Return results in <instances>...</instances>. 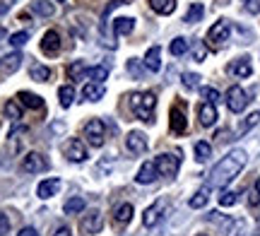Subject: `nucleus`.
Returning a JSON list of instances; mask_svg holds the SVG:
<instances>
[{
  "instance_id": "dca6fc26",
  "label": "nucleus",
  "mask_w": 260,
  "mask_h": 236,
  "mask_svg": "<svg viewBox=\"0 0 260 236\" xmlns=\"http://www.w3.org/2000/svg\"><path fill=\"white\" fill-rule=\"evenodd\" d=\"M157 166H154V161H145L142 166H140L138 176H135V181L138 183H142V186H147V183H152V181H157Z\"/></svg>"
},
{
  "instance_id": "6e6552de",
  "label": "nucleus",
  "mask_w": 260,
  "mask_h": 236,
  "mask_svg": "<svg viewBox=\"0 0 260 236\" xmlns=\"http://www.w3.org/2000/svg\"><path fill=\"white\" fill-rule=\"evenodd\" d=\"M102 227H104V219H102V212H99V210H92V212L84 215L82 222H80L82 234H99Z\"/></svg>"
},
{
  "instance_id": "f257e3e1",
  "label": "nucleus",
  "mask_w": 260,
  "mask_h": 236,
  "mask_svg": "<svg viewBox=\"0 0 260 236\" xmlns=\"http://www.w3.org/2000/svg\"><path fill=\"white\" fill-rule=\"evenodd\" d=\"M246 161H248V154L243 150H232L224 159H219L214 164L212 174H210V186L212 188H224L226 183H232L241 169L246 166Z\"/></svg>"
},
{
  "instance_id": "9d476101",
  "label": "nucleus",
  "mask_w": 260,
  "mask_h": 236,
  "mask_svg": "<svg viewBox=\"0 0 260 236\" xmlns=\"http://www.w3.org/2000/svg\"><path fill=\"white\" fill-rule=\"evenodd\" d=\"M125 147H128L130 154H145L147 152V138H145V132L133 130L125 138Z\"/></svg>"
},
{
  "instance_id": "4be33fe9",
  "label": "nucleus",
  "mask_w": 260,
  "mask_h": 236,
  "mask_svg": "<svg viewBox=\"0 0 260 236\" xmlns=\"http://www.w3.org/2000/svg\"><path fill=\"white\" fill-rule=\"evenodd\" d=\"M133 29H135V19H133V17L113 19V31H116V34H130Z\"/></svg>"
},
{
  "instance_id": "a878e982",
  "label": "nucleus",
  "mask_w": 260,
  "mask_h": 236,
  "mask_svg": "<svg viewBox=\"0 0 260 236\" xmlns=\"http://www.w3.org/2000/svg\"><path fill=\"white\" fill-rule=\"evenodd\" d=\"M58 99H60V106H63V109L73 106V102H75L73 85H63V87H60V89H58Z\"/></svg>"
},
{
  "instance_id": "6ab92c4d",
  "label": "nucleus",
  "mask_w": 260,
  "mask_h": 236,
  "mask_svg": "<svg viewBox=\"0 0 260 236\" xmlns=\"http://www.w3.org/2000/svg\"><path fill=\"white\" fill-rule=\"evenodd\" d=\"M198 116H200V123H203L205 128H210V125L217 123V109H214V104H207V102H205V104L198 109Z\"/></svg>"
},
{
  "instance_id": "473e14b6",
  "label": "nucleus",
  "mask_w": 260,
  "mask_h": 236,
  "mask_svg": "<svg viewBox=\"0 0 260 236\" xmlns=\"http://www.w3.org/2000/svg\"><path fill=\"white\" fill-rule=\"evenodd\" d=\"M53 3H48V0H37V3H34V12H37V15H41V17H51V15H53Z\"/></svg>"
},
{
  "instance_id": "c03bdc74",
  "label": "nucleus",
  "mask_w": 260,
  "mask_h": 236,
  "mask_svg": "<svg viewBox=\"0 0 260 236\" xmlns=\"http://www.w3.org/2000/svg\"><path fill=\"white\" fill-rule=\"evenodd\" d=\"M246 10L253 15H260V0H246Z\"/></svg>"
},
{
  "instance_id": "09e8293b",
  "label": "nucleus",
  "mask_w": 260,
  "mask_h": 236,
  "mask_svg": "<svg viewBox=\"0 0 260 236\" xmlns=\"http://www.w3.org/2000/svg\"><path fill=\"white\" fill-rule=\"evenodd\" d=\"M255 190H258V195H260V179L255 181Z\"/></svg>"
},
{
  "instance_id": "20e7f679",
  "label": "nucleus",
  "mask_w": 260,
  "mask_h": 236,
  "mask_svg": "<svg viewBox=\"0 0 260 236\" xmlns=\"http://www.w3.org/2000/svg\"><path fill=\"white\" fill-rule=\"evenodd\" d=\"M248 102H251V99H248V94H246L243 87H239V85L229 87V92H226V106H229L232 114H241Z\"/></svg>"
},
{
  "instance_id": "7ed1b4c3",
  "label": "nucleus",
  "mask_w": 260,
  "mask_h": 236,
  "mask_svg": "<svg viewBox=\"0 0 260 236\" xmlns=\"http://www.w3.org/2000/svg\"><path fill=\"white\" fill-rule=\"evenodd\" d=\"M229 34H232L229 19H219V22H214L212 27H210V31H207V41H210V46L219 48V46H224V41L229 39Z\"/></svg>"
},
{
  "instance_id": "79ce46f5",
  "label": "nucleus",
  "mask_w": 260,
  "mask_h": 236,
  "mask_svg": "<svg viewBox=\"0 0 260 236\" xmlns=\"http://www.w3.org/2000/svg\"><path fill=\"white\" fill-rule=\"evenodd\" d=\"M205 56H207V48H205V44H203V41H195L193 58H195V60H205Z\"/></svg>"
},
{
  "instance_id": "393cba45",
  "label": "nucleus",
  "mask_w": 260,
  "mask_h": 236,
  "mask_svg": "<svg viewBox=\"0 0 260 236\" xmlns=\"http://www.w3.org/2000/svg\"><path fill=\"white\" fill-rule=\"evenodd\" d=\"M205 15V8H203V3H193L190 8H188L186 12V17H183V22H188V24H193V22H200Z\"/></svg>"
},
{
  "instance_id": "1a4fd4ad",
  "label": "nucleus",
  "mask_w": 260,
  "mask_h": 236,
  "mask_svg": "<svg viewBox=\"0 0 260 236\" xmlns=\"http://www.w3.org/2000/svg\"><path fill=\"white\" fill-rule=\"evenodd\" d=\"M164 210H167V200H157L154 205H149L145 210V215H142V224L145 227H157L161 215H164Z\"/></svg>"
},
{
  "instance_id": "58836bf2",
  "label": "nucleus",
  "mask_w": 260,
  "mask_h": 236,
  "mask_svg": "<svg viewBox=\"0 0 260 236\" xmlns=\"http://www.w3.org/2000/svg\"><path fill=\"white\" fill-rule=\"evenodd\" d=\"M128 73L135 77V80H142V77H145V70L140 68L138 58H130V60H128Z\"/></svg>"
},
{
  "instance_id": "de8ad7c7",
  "label": "nucleus",
  "mask_w": 260,
  "mask_h": 236,
  "mask_svg": "<svg viewBox=\"0 0 260 236\" xmlns=\"http://www.w3.org/2000/svg\"><path fill=\"white\" fill-rule=\"evenodd\" d=\"M248 200H251V205H258V203H260V198H258V190H255V193H251V198H248Z\"/></svg>"
},
{
  "instance_id": "f704fd0d",
  "label": "nucleus",
  "mask_w": 260,
  "mask_h": 236,
  "mask_svg": "<svg viewBox=\"0 0 260 236\" xmlns=\"http://www.w3.org/2000/svg\"><path fill=\"white\" fill-rule=\"evenodd\" d=\"M29 73H31V77H34V80H39V82H46L48 77H51V70H48L46 65H31V70H29Z\"/></svg>"
},
{
  "instance_id": "c85d7f7f",
  "label": "nucleus",
  "mask_w": 260,
  "mask_h": 236,
  "mask_svg": "<svg viewBox=\"0 0 260 236\" xmlns=\"http://www.w3.org/2000/svg\"><path fill=\"white\" fill-rule=\"evenodd\" d=\"M87 70L89 68L84 65V60H75L73 65H68V75H70V80H80L82 75H87Z\"/></svg>"
},
{
  "instance_id": "4c0bfd02",
  "label": "nucleus",
  "mask_w": 260,
  "mask_h": 236,
  "mask_svg": "<svg viewBox=\"0 0 260 236\" xmlns=\"http://www.w3.org/2000/svg\"><path fill=\"white\" fill-rule=\"evenodd\" d=\"M3 111H5V116H8V118H12V121H19V118H22V109H19L15 102H8Z\"/></svg>"
},
{
  "instance_id": "49530a36",
  "label": "nucleus",
  "mask_w": 260,
  "mask_h": 236,
  "mask_svg": "<svg viewBox=\"0 0 260 236\" xmlns=\"http://www.w3.org/2000/svg\"><path fill=\"white\" fill-rule=\"evenodd\" d=\"M17 236H39V234H37V229H34V227H24Z\"/></svg>"
},
{
  "instance_id": "412c9836",
  "label": "nucleus",
  "mask_w": 260,
  "mask_h": 236,
  "mask_svg": "<svg viewBox=\"0 0 260 236\" xmlns=\"http://www.w3.org/2000/svg\"><path fill=\"white\" fill-rule=\"evenodd\" d=\"M149 8L157 15H171L176 10V0H149Z\"/></svg>"
},
{
  "instance_id": "bb28decb",
  "label": "nucleus",
  "mask_w": 260,
  "mask_h": 236,
  "mask_svg": "<svg viewBox=\"0 0 260 236\" xmlns=\"http://www.w3.org/2000/svg\"><path fill=\"white\" fill-rule=\"evenodd\" d=\"M87 208V203H84V198H70V200H65V215H77V212H82V210Z\"/></svg>"
},
{
  "instance_id": "c756f323",
  "label": "nucleus",
  "mask_w": 260,
  "mask_h": 236,
  "mask_svg": "<svg viewBox=\"0 0 260 236\" xmlns=\"http://www.w3.org/2000/svg\"><path fill=\"white\" fill-rule=\"evenodd\" d=\"M87 77L92 80V82H104L106 77H109V68H104V65H94L87 70Z\"/></svg>"
},
{
  "instance_id": "39448f33",
  "label": "nucleus",
  "mask_w": 260,
  "mask_h": 236,
  "mask_svg": "<svg viewBox=\"0 0 260 236\" xmlns=\"http://www.w3.org/2000/svg\"><path fill=\"white\" fill-rule=\"evenodd\" d=\"M154 166H157L159 176H176L178 174V166H181V157L178 154H159L154 159Z\"/></svg>"
},
{
  "instance_id": "9b49d317",
  "label": "nucleus",
  "mask_w": 260,
  "mask_h": 236,
  "mask_svg": "<svg viewBox=\"0 0 260 236\" xmlns=\"http://www.w3.org/2000/svg\"><path fill=\"white\" fill-rule=\"evenodd\" d=\"M65 154H68V159L75 161V164H80V161H84L87 157H89V152H87V147H84L82 140H70L68 145H65Z\"/></svg>"
},
{
  "instance_id": "a19ab883",
  "label": "nucleus",
  "mask_w": 260,
  "mask_h": 236,
  "mask_svg": "<svg viewBox=\"0 0 260 236\" xmlns=\"http://www.w3.org/2000/svg\"><path fill=\"white\" fill-rule=\"evenodd\" d=\"M198 85H200V75H195V73H186L183 75V87L186 89H195Z\"/></svg>"
},
{
  "instance_id": "aec40b11",
  "label": "nucleus",
  "mask_w": 260,
  "mask_h": 236,
  "mask_svg": "<svg viewBox=\"0 0 260 236\" xmlns=\"http://www.w3.org/2000/svg\"><path fill=\"white\" fill-rule=\"evenodd\" d=\"M104 82H87L84 85V89H82V96L87 99V102H99L104 96Z\"/></svg>"
},
{
  "instance_id": "0eeeda50",
  "label": "nucleus",
  "mask_w": 260,
  "mask_h": 236,
  "mask_svg": "<svg viewBox=\"0 0 260 236\" xmlns=\"http://www.w3.org/2000/svg\"><path fill=\"white\" fill-rule=\"evenodd\" d=\"M84 138L92 147H102L104 145V123L99 118H92V121L84 123Z\"/></svg>"
},
{
  "instance_id": "5701e85b",
  "label": "nucleus",
  "mask_w": 260,
  "mask_h": 236,
  "mask_svg": "<svg viewBox=\"0 0 260 236\" xmlns=\"http://www.w3.org/2000/svg\"><path fill=\"white\" fill-rule=\"evenodd\" d=\"M113 217H116V222H121V224L130 222L133 219V205L130 203H121L118 208L113 210Z\"/></svg>"
},
{
  "instance_id": "37998d69",
  "label": "nucleus",
  "mask_w": 260,
  "mask_h": 236,
  "mask_svg": "<svg viewBox=\"0 0 260 236\" xmlns=\"http://www.w3.org/2000/svg\"><path fill=\"white\" fill-rule=\"evenodd\" d=\"M10 234V217L5 212H0V236H8Z\"/></svg>"
},
{
  "instance_id": "f3484780",
  "label": "nucleus",
  "mask_w": 260,
  "mask_h": 236,
  "mask_svg": "<svg viewBox=\"0 0 260 236\" xmlns=\"http://www.w3.org/2000/svg\"><path fill=\"white\" fill-rule=\"evenodd\" d=\"M145 68H147L149 73H159L161 70V48L159 46H152L145 53Z\"/></svg>"
},
{
  "instance_id": "ea45409f",
  "label": "nucleus",
  "mask_w": 260,
  "mask_h": 236,
  "mask_svg": "<svg viewBox=\"0 0 260 236\" xmlns=\"http://www.w3.org/2000/svg\"><path fill=\"white\" fill-rule=\"evenodd\" d=\"M27 39H29L27 31H17V34H12V37H10V46H15V48L24 46V44H27Z\"/></svg>"
},
{
  "instance_id": "cd10ccee",
  "label": "nucleus",
  "mask_w": 260,
  "mask_h": 236,
  "mask_svg": "<svg viewBox=\"0 0 260 236\" xmlns=\"http://www.w3.org/2000/svg\"><path fill=\"white\" fill-rule=\"evenodd\" d=\"M19 99H22V104L29 106V109H41V106H44V99L39 94H31V92H19Z\"/></svg>"
},
{
  "instance_id": "c9c22d12",
  "label": "nucleus",
  "mask_w": 260,
  "mask_h": 236,
  "mask_svg": "<svg viewBox=\"0 0 260 236\" xmlns=\"http://www.w3.org/2000/svg\"><path fill=\"white\" fill-rule=\"evenodd\" d=\"M236 200H239V193H236V190H224L222 195H219V205H222V208H232V205H236Z\"/></svg>"
},
{
  "instance_id": "8fccbe9b",
  "label": "nucleus",
  "mask_w": 260,
  "mask_h": 236,
  "mask_svg": "<svg viewBox=\"0 0 260 236\" xmlns=\"http://www.w3.org/2000/svg\"><path fill=\"white\" fill-rule=\"evenodd\" d=\"M195 236H207V234H195Z\"/></svg>"
},
{
  "instance_id": "3c124183",
  "label": "nucleus",
  "mask_w": 260,
  "mask_h": 236,
  "mask_svg": "<svg viewBox=\"0 0 260 236\" xmlns=\"http://www.w3.org/2000/svg\"><path fill=\"white\" fill-rule=\"evenodd\" d=\"M58 3H65V0H58Z\"/></svg>"
},
{
  "instance_id": "e433bc0d",
  "label": "nucleus",
  "mask_w": 260,
  "mask_h": 236,
  "mask_svg": "<svg viewBox=\"0 0 260 236\" xmlns=\"http://www.w3.org/2000/svg\"><path fill=\"white\" fill-rule=\"evenodd\" d=\"M200 94H203V99L207 102V104H217V102H219V92H217L214 87H203Z\"/></svg>"
},
{
  "instance_id": "a18cd8bd",
  "label": "nucleus",
  "mask_w": 260,
  "mask_h": 236,
  "mask_svg": "<svg viewBox=\"0 0 260 236\" xmlns=\"http://www.w3.org/2000/svg\"><path fill=\"white\" fill-rule=\"evenodd\" d=\"M51 236H73V231H70V227H65V224H58Z\"/></svg>"
},
{
  "instance_id": "72a5a7b5",
  "label": "nucleus",
  "mask_w": 260,
  "mask_h": 236,
  "mask_svg": "<svg viewBox=\"0 0 260 236\" xmlns=\"http://www.w3.org/2000/svg\"><path fill=\"white\" fill-rule=\"evenodd\" d=\"M169 51H171V56H183V53L188 51V41L183 37H176L174 41H171Z\"/></svg>"
},
{
  "instance_id": "423d86ee",
  "label": "nucleus",
  "mask_w": 260,
  "mask_h": 236,
  "mask_svg": "<svg viewBox=\"0 0 260 236\" xmlns=\"http://www.w3.org/2000/svg\"><path fill=\"white\" fill-rule=\"evenodd\" d=\"M48 169V161L44 154H39V152H29L22 157V171H27V174H41V171Z\"/></svg>"
},
{
  "instance_id": "f03ea898",
  "label": "nucleus",
  "mask_w": 260,
  "mask_h": 236,
  "mask_svg": "<svg viewBox=\"0 0 260 236\" xmlns=\"http://www.w3.org/2000/svg\"><path fill=\"white\" fill-rule=\"evenodd\" d=\"M154 106H157V96L152 94V92H135V94L130 96V109H133V114L145 123L154 121V118H152Z\"/></svg>"
},
{
  "instance_id": "2f4dec72",
  "label": "nucleus",
  "mask_w": 260,
  "mask_h": 236,
  "mask_svg": "<svg viewBox=\"0 0 260 236\" xmlns=\"http://www.w3.org/2000/svg\"><path fill=\"white\" fill-rule=\"evenodd\" d=\"M207 198H210V195H207V188H203V190H198L193 198L188 200V205H190L193 210H200V208H205V205H207Z\"/></svg>"
},
{
  "instance_id": "ddd939ff",
  "label": "nucleus",
  "mask_w": 260,
  "mask_h": 236,
  "mask_svg": "<svg viewBox=\"0 0 260 236\" xmlns=\"http://www.w3.org/2000/svg\"><path fill=\"white\" fill-rule=\"evenodd\" d=\"M41 51L46 53V56H56L58 51H60V37H58V31H46L44 39H41Z\"/></svg>"
},
{
  "instance_id": "4468645a",
  "label": "nucleus",
  "mask_w": 260,
  "mask_h": 236,
  "mask_svg": "<svg viewBox=\"0 0 260 236\" xmlns=\"http://www.w3.org/2000/svg\"><path fill=\"white\" fill-rule=\"evenodd\" d=\"M229 73L236 77H251L253 75V65H251V58H236L232 65H229Z\"/></svg>"
},
{
  "instance_id": "b1692460",
  "label": "nucleus",
  "mask_w": 260,
  "mask_h": 236,
  "mask_svg": "<svg viewBox=\"0 0 260 236\" xmlns=\"http://www.w3.org/2000/svg\"><path fill=\"white\" fill-rule=\"evenodd\" d=\"M210 157H212V145H210V142H205V140L195 142V159L203 164V161H207Z\"/></svg>"
},
{
  "instance_id": "f8f14e48",
  "label": "nucleus",
  "mask_w": 260,
  "mask_h": 236,
  "mask_svg": "<svg viewBox=\"0 0 260 236\" xmlns=\"http://www.w3.org/2000/svg\"><path fill=\"white\" fill-rule=\"evenodd\" d=\"M169 128H171V132H176V135H183V132L188 130V118H186V114H183L181 106H174V109H171Z\"/></svg>"
},
{
  "instance_id": "a211bd4d",
  "label": "nucleus",
  "mask_w": 260,
  "mask_h": 236,
  "mask_svg": "<svg viewBox=\"0 0 260 236\" xmlns=\"http://www.w3.org/2000/svg\"><path fill=\"white\" fill-rule=\"evenodd\" d=\"M19 63H22V56H19V53H10V56L0 58V75H12L19 68Z\"/></svg>"
},
{
  "instance_id": "2eb2a0df",
  "label": "nucleus",
  "mask_w": 260,
  "mask_h": 236,
  "mask_svg": "<svg viewBox=\"0 0 260 236\" xmlns=\"http://www.w3.org/2000/svg\"><path fill=\"white\" fill-rule=\"evenodd\" d=\"M58 190H60V181L58 179H46V181H41V183H39L37 195L41 200H48V198H53Z\"/></svg>"
},
{
  "instance_id": "7c9ffc66",
  "label": "nucleus",
  "mask_w": 260,
  "mask_h": 236,
  "mask_svg": "<svg viewBox=\"0 0 260 236\" xmlns=\"http://www.w3.org/2000/svg\"><path fill=\"white\" fill-rule=\"evenodd\" d=\"M260 123V111H253L251 116H246V121L241 123V128H239V135H246V132L251 130V128H255Z\"/></svg>"
}]
</instances>
